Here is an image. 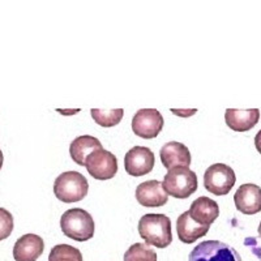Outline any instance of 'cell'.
Here are the masks:
<instances>
[{
    "instance_id": "6da1fadb",
    "label": "cell",
    "mask_w": 261,
    "mask_h": 261,
    "mask_svg": "<svg viewBox=\"0 0 261 261\" xmlns=\"http://www.w3.org/2000/svg\"><path fill=\"white\" fill-rule=\"evenodd\" d=\"M139 234L148 246L166 248L172 242L171 221L165 214H145L139 221Z\"/></svg>"
},
{
    "instance_id": "7a4b0ae2",
    "label": "cell",
    "mask_w": 261,
    "mask_h": 261,
    "mask_svg": "<svg viewBox=\"0 0 261 261\" xmlns=\"http://www.w3.org/2000/svg\"><path fill=\"white\" fill-rule=\"evenodd\" d=\"M60 227L65 237L77 242H86L94 237L95 223L85 209L73 208L63 213Z\"/></svg>"
},
{
    "instance_id": "3957f363",
    "label": "cell",
    "mask_w": 261,
    "mask_h": 261,
    "mask_svg": "<svg viewBox=\"0 0 261 261\" xmlns=\"http://www.w3.org/2000/svg\"><path fill=\"white\" fill-rule=\"evenodd\" d=\"M89 183L85 176L77 171H65L60 174L54 183V193L63 202H76L85 199Z\"/></svg>"
},
{
    "instance_id": "277c9868",
    "label": "cell",
    "mask_w": 261,
    "mask_h": 261,
    "mask_svg": "<svg viewBox=\"0 0 261 261\" xmlns=\"http://www.w3.org/2000/svg\"><path fill=\"white\" fill-rule=\"evenodd\" d=\"M163 190L175 199H188L197 191V175L188 167H174L163 178Z\"/></svg>"
},
{
    "instance_id": "5b68a950",
    "label": "cell",
    "mask_w": 261,
    "mask_h": 261,
    "mask_svg": "<svg viewBox=\"0 0 261 261\" xmlns=\"http://www.w3.org/2000/svg\"><path fill=\"white\" fill-rule=\"evenodd\" d=\"M188 261H242V257L230 244L220 241H205L191 251Z\"/></svg>"
},
{
    "instance_id": "8992f818",
    "label": "cell",
    "mask_w": 261,
    "mask_h": 261,
    "mask_svg": "<svg viewBox=\"0 0 261 261\" xmlns=\"http://www.w3.org/2000/svg\"><path fill=\"white\" fill-rule=\"evenodd\" d=\"M234 170L225 163H214L204 174V187L216 196L227 195L235 186Z\"/></svg>"
},
{
    "instance_id": "52a82bcc",
    "label": "cell",
    "mask_w": 261,
    "mask_h": 261,
    "mask_svg": "<svg viewBox=\"0 0 261 261\" xmlns=\"http://www.w3.org/2000/svg\"><path fill=\"white\" fill-rule=\"evenodd\" d=\"M118 158L103 148L93 151L85 162V169L90 176L97 180H109L114 178L118 172Z\"/></svg>"
},
{
    "instance_id": "ba28073f",
    "label": "cell",
    "mask_w": 261,
    "mask_h": 261,
    "mask_svg": "<svg viewBox=\"0 0 261 261\" xmlns=\"http://www.w3.org/2000/svg\"><path fill=\"white\" fill-rule=\"evenodd\" d=\"M163 128V116L155 109H141L132 119V130L143 139H154Z\"/></svg>"
},
{
    "instance_id": "9c48e42d",
    "label": "cell",
    "mask_w": 261,
    "mask_h": 261,
    "mask_svg": "<svg viewBox=\"0 0 261 261\" xmlns=\"http://www.w3.org/2000/svg\"><path fill=\"white\" fill-rule=\"evenodd\" d=\"M154 153L146 146H134L124 157V167L128 175L144 176L154 167Z\"/></svg>"
},
{
    "instance_id": "30bf717a",
    "label": "cell",
    "mask_w": 261,
    "mask_h": 261,
    "mask_svg": "<svg viewBox=\"0 0 261 261\" xmlns=\"http://www.w3.org/2000/svg\"><path fill=\"white\" fill-rule=\"evenodd\" d=\"M234 202L241 213L257 214L261 212V188L256 184H242L234 195Z\"/></svg>"
},
{
    "instance_id": "8fae6325",
    "label": "cell",
    "mask_w": 261,
    "mask_h": 261,
    "mask_svg": "<svg viewBox=\"0 0 261 261\" xmlns=\"http://www.w3.org/2000/svg\"><path fill=\"white\" fill-rule=\"evenodd\" d=\"M45 251V242L39 235L25 234L13 246L15 261H37Z\"/></svg>"
},
{
    "instance_id": "7c38bea8",
    "label": "cell",
    "mask_w": 261,
    "mask_h": 261,
    "mask_svg": "<svg viewBox=\"0 0 261 261\" xmlns=\"http://www.w3.org/2000/svg\"><path fill=\"white\" fill-rule=\"evenodd\" d=\"M136 200L145 208H160L166 204L169 196L161 181L148 180L136 188Z\"/></svg>"
},
{
    "instance_id": "4fadbf2b",
    "label": "cell",
    "mask_w": 261,
    "mask_h": 261,
    "mask_svg": "<svg viewBox=\"0 0 261 261\" xmlns=\"http://www.w3.org/2000/svg\"><path fill=\"white\" fill-rule=\"evenodd\" d=\"M162 165L167 170L174 167H188L191 165V151L184 144L170 141L162 146L160 151Z\"/></svg>"
},
{
    "instance_id": "5bb4252c",
    "label": "cell",
    "mask_w": 261,
    "mask_h": 261,
    "mask_svg": "<svg viewBox=\"0 0 261 261\" xmlns=\"http://www.w3.org/2000/svg\"><path fill=\"white\" fill-rule=\"evenodd\" d=\"M188 213L195 222L211 227L212 223L220 216V206L214 200L209 199L206 196H201L191 204Z\"/></svg>"
},
{
    "instance_id": "9a60e30c",
    "label": "cell",
    "mask_w": 261,
    "mask_h": 261,
    "mask_svg": "<svg viewBox=\"0 0 261 261\" xmlns=\"http://www.w3.org/2000/svg\"><path fill=\"white\" fill-rule=\"evenodd\" d=\"M258 120H260L258 109H248V110L227 109L225 113L226 124L235 132H247L252 129L257 124Z\"/></svg>"
},
{
    "instance_id": "2e32d148",
    "label": "cell",
    "mask_w": 261,
    "mask_h": 261,
    "mask_svg": "<svg viewBox=\"0 0 261 261\" xmlns=\"http://www.w3.org/2000/svg\"><path fill=\"white\" fill-rule=\"evenodd\" d=\"M176 230H178V237L183 243L191 244L193 242L199 241L200 238L208 234V226H201L191 218L188 212H184L179 216L176 221Z\"/></svg>"
},
{
    "instance_id": "e0dca14e",
    "label": "cell",
    "mask_w": 261,
    "mask_h": 261,
    "mask_svg": "<svg viewBox=\"0 0 261 261\" xmlns=\"http://www.w3.org/2000/svg\"><path fill=\"white\" fill-rule=\"evenodd\" d=\"M98 149H102L101 141L94 136L84 135V136L76 137L72 141L71 145H69V154L77 165L85 166L86 158Z\"/></svg>"
},
{
    "instance_id": "ac0fdd59",
    "label": "cell",
    "mask_w": 261,
    "mask_h": 261,
    "mask_svg": "<svg viewBox=\"0 0 261 261\" xmlns=\"http://www.w3.org/2000/svg\"><path fill=\"white\" fill-rule=\"evenodd\" d=\"M92 118L94 122L101 127H114L122 122L124 110L123 109H114V110H99L92 109Z\"/></svg>"
},
{
    "instance_id": "d6986e66",
    "label": "cell",
    "mask_w": 261,
    "mask_h": 261,
    "mask_svg": "<svg viewBox=\"0 0 261 261\" xmlns=\"http://www.w3.org/2000/svg\"><path fill=\"white\" fill-rule=\"evenodd\" d=\"M48 261H84V258L80 249L76 247L69 244H58L50 251Z\"/></svg>"
},
{
    "instance_id": "ffe728a7",
    "label": "cell",
    "mask_w": 261,
    "mask_h": 261,
    "mask_svg": "<svg viewBox=\"0 0 261 261\" xmlns=\"http://www.w3.org/2000/svg\"><path fill=\"white\" fill-rule=\"evenodd\" d=\"M124 261H157V253L148 244L135 243L125 251Z\"/></svg>"
},
{
    "instance_id": "44dd1931",
    "label": "cell",
    "mask_w": 261,
    "mask_h": 261,
    "mask_svg": "<svg viewBox=\"0 0 261 261\" xmlns=\"http://www.w3.org/2000/svg\"><path fill=\"white\" fill-rule=\"evenodd\" d=\"M13 231V216L7 209L0 208V242L11 237Z\"/></svg>"
},
{
    "instance_id": "7402d4cb",
    "label": "cell",
    "mask_w": 261,
    "mask_h": 261,
    "mask_svg": "<svg viewBox=\"0 0 261 261\" xmlns=\"http://www.w3.org/2000/svg\"><path fill=\"white\" fill-rule=\"evenodd\" d=\"M255 146L257 149V151L261 154V129L258 130L257 135L255 136Z\"/></svg>"
},
{
    "instance_id": "603a6c76",
    "label": "cell",
    "mask_w": 261,
    "mask_h": 261,
    "mask_svg": "<svg viewBox=\"0 0 261 261\" xmlns=\"http://www.w3.org/2000/svg\"><path fill=\"white\" fill-rule=\"evenodd\" d=\"M3 162H4V157H3V151L0 150V170L3 167Z\"/></svg>"
},
{
    "instance_id": "cb8c5ba5",
    "label": "cell",
    "mask_w": 261,
    "mask_h": 261,
    "mask_svg": "<svg viewBox=\"0 0 261 261\" xmlns=\"http://www.w3.org/2000/svg\"><path fill=\"white\" fill-rule=\"evenodd\" d=\"M258 237L261 238V222H260V225H258Z\"/></svg>"
}]
</instances>
